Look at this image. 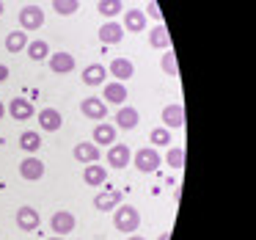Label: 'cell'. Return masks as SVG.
<instances>
[{
  "instance_id": "1",
  "label": "cell",
  "mask_w": 256,
  "mask_h": 240,
  "mask_svg": "<svg viewBox=\"0 0 256 240\" xmlns=\"http://www.w3.org/2000/svg\"><path fill=\"white\" fill-rule=\"evenodd\" d=\"M113 226L118 232H135L140 226V212L135 210L132 204H118L113 210Z\"/></svg>"
},
{
  "instance_id": "2",
  "label": "cell",
  "mask_w": 256,
  "mask_h": 240,
  "mask_svg": "<svg viewBox=\"0 0 256 240\" xmlns=\"http://www.w3.org/2000/svg\"><path fill=\"white\" fill-rule=\"evenodd\" d=\"M132 163H135L138 171L152 174V171H157V166L162 163V157H160V152H157L154 146H144V149H138L132 155Z\"/></svg>"
},
{
  "instance_id": "3",
  "label": "cell",
  "mask_w": 256,
  "mask_h": 240,
  "mask_svg": "<svg viewBox=\"0 0 256 240\" xmlns=\"http://www.w3.org/2000/svg\"><path fill=\"white\" fill-rule=\"evenodd\" d=\"M80 113H83L86 119L102 122V119L108 116V102H105V100H100V97H86V100L80 102Z\"/></svg>"
},
{
  "instance_id": "4",
  "label": "cell",
  "mask_w": 256,
  "mask_h": 240,
  "mask_svg": "<svg viewBox=\"0 0 256 240\" xmlns=\"http://www.w3.org/2000/svg\"><path fill=\"white\" fill-rule=\"evenodd\" d=\"M118 204H122V190H116V188H105L94 196V207L100 212H110V210H116Z\"/></svg>"
},
{
  "instance_id": "5",
  "label": "cell",
  "mask_w": 256,
  "mask_h": 240,
  "mask_svg": "<svg viewBox=\"0 0 256 240\" xmlns=\"http://www.w3.org/2000/svg\"><path fill=\"white\" fill-rule=\"evenodd\" d=\"M20 177L28 179V182H36V179H42V177H44V163H42L36 155H28L22 163H20Z\"/></svg>"
},
{
  "instance_id": "6",
  "label": "cell",
  "mask_w": 256,
  "mask_h": 240,
  "mask_svg": "<svg viewBox=\"0 0 256 240\" xmlns=\"http://www.w3.org/2000/svg\"><path fill=\"white\" fill-rule=\"evenodd\" d=\"M14 221H17V226L22 229V232H36V229H39V223H42V215H39V210H34V207H20L17 210V218H14Z\"/></svg>"
},
{
  "instance_id": "7",
  "label": "cell",
  "mask_w": 256,
  "mask_h": 240,
  "mask_svg": "<svg viewBox=\"0 0 256 240\" xmlns=\"http://www.w3.org/2000/svg\"><path fill=\"white\" fill-rule=\"evenodd\" d=\"M20 25H22V31H39L44 25V12L39 6H25L20 12Z\"/></svg>"
},
{
  "instance_id": "8",
  "label": "cell",
  "mask_w": 256,
  "mask_h": 240,
  "mask_svg": "<svg viewBox=\"0 0 256 240\" xmlns=\"http://www.w3.org/2000/svg\"><path fill=\"white\" fill-rule=\"evenodd\" d=\"M74 215L69 210H56L52 212V218H50V229L56 234H69V232H74Z\"/></svg>"
},
{
  "instance_id": "9",
  "label": "cell",
  "mask_w": 256,
  "mask_h": 240,
  "mask_svg": "<svg viewBox=\"0 0 256 240\" xmlns=\"http://www.w3.org/2000/svg\"><path fill=\"white\" fill-rule=\"evenodd\" d=\"M130 160H132V152H130L127 144H110V149H108V166L127 168Z\"/></svg>"
},
{
  "instance_id": "10",
  "label": "cell",
  "mask_w": 256,
  "mask_h": 240,
  "mask_svg": "<svg viewBox=\"0 0 256 240\" xmlns=\"http://www.w3.org/2000/svg\"><path fill=\"white\" fill-rule=\"evenodd\" d=\"M47 67L56 75H66L74 69V56L72 53H50V56H47Z\"/></svg>"
},
{
  "instance_id": "11",
  "label": "cell",
  "mask_w": 256,
  "mask_h": 240,
  "mask_svg": "<svg viewBox=\"0 0 256 240\" xmlns=\"http://www.w3.org/2000/svg\"><path fill=\"white\" fill-rule=\"evenodd\" d=\"M83 182L91 185V188H100V185H105V182H108V168L100 166V160H96V163H86V168H83Z\"/></svg>"
},
{
  "instance_id": "12",
  "label": "cell",
  "mask_w": 256,
  "mask_h": 240,
  "mask_svg": "<svg viewBox=\"0 0 256 240\" xmlns=\"http://www.w3.org/2000/svg\"><path fill=\"white\" fill-rule=\"evenodd\" d=\"M8 113H12V119H17V122H28V119L34 116V105H30V100H25V97H14V100L8 102Z\"/></svg>"
},
{
  "instance_id": "13",
  "label": "cell",
  "mask_w": 256,
  "mask_h": 240,
  "mask_svg": "<svg viewBox=\"0 0 256 240\" xmlns=\"http://www.w3.org/2000/svg\"><path fill=\"white\" fill-rule=\"evenodd\" d=\"M182 124H184V111H182V105H179V102L162 108V127L176 130V127H182Z\"/></svg>"
},
{
  "instance_id": "14",
  "label": "cell",
  "mask_w": 256,
  "mask_h": 240,
  "mask_svg": "<svg viewBox=\"0 0 256 240\" xmlns=\"http://www.w3.org/2000/svg\"><path fill=\"white\" fill-rule=\"evenodd\" d=\"M124 31H130V34H144L146 28V14L140 12V9H130V12H124Z\"/></svg>"
},
{
  "instance_id": "15",
  "label": "cell",
  "mask_w": 256,
  "mask_h": 240,
  "mask_svg": "<svg viewBox=\"0 0 256 240\" xmlns=\"http://www.w3.org/2000/svg\"><path fill=\"white\" fill-rule=\"evenodd\" d=\"M108 72H110L113 78L118 80V83H124V80H130V78H132L135 67H132V61H130V58H113V61H110V67H108Z\"/></svg>"
},
{
  "instance_id": "16",
  "label": "cell",
  "mask_w": 256,
  "mask_h": 240,
  "mask_svg": "<svg viewBox=\"0 0 256 240\" xmlns=\"http://www.w3.org/2000/svg\"><path fill=\"white\" fill-rule=\"evenodd\" d=\"M102 100L113 102V105H124V100H127V86L118 83V80L105 83V89H102Z\"/></svg>"
},
{
  "instance_id": "17",
  "label": "cell",
  "mask_w": 256,
  "mask_h": 240,
  "mask_svg": "<svg viewBox=\"0 0 256 240\" xmlns=\"http://www.w3.org/2000/svg\"><path fill=\"white\" fill-rule=\"evenodd\" d=\"M74 160L80 163H96L100 160V146L94 141H83V144L74 146Z\"/></svg>"
},
{
  "instance_id": "18",
  "label": "cell",
  "mask_w": 256,
  "mask_h": 240,
  "mask_svg": "<svg viewBox=\"0 0 256 240\" xmlns=\"http://www.w3.org/2000/svg\"><path fill=\"white\" fill-rule=\"evenodd\" d=\"M39 124H42V130H47V133H56V130H61L64 119H61V113H58L56 108H44V111H39Z\"/></svg>"
},
{
  "instance_id": "19",
  "label": "cell",
  "mask_w": 256,
  "mask_h": 240,
  "mask_svg": "<svg viewBox=\"0 0 256 240\" xmlns=\"http://www.w3.org/2000/svg\"><path fill=\"white\" fill-rule=\"evenodd\" d=\"M122 39H124V28L118 23H105L100 28V42H105V45H118Z\"/></svg>"
},
{
  "instance_id": "20",
  "label": "cell",
  "mask_w": 256,
  "mask_h": 240,
  "mask_svg": "<svg viewBox=\"0 0 256 240\" xmlns=\"http://www.w3.org/2000/svg\"><path fill=\"white\" fill-rule=\"evenodd\" d=\"M140 122V116H138V111L135 108H130V105H122L118 108V113H116V124L122 130H135V124Z\"/></svg>"
},
{
  "instance_id": "21",
  "label": "cell",
  "mask_w": 256,
  "mask_h": 240,
  "mask_svg": "<svg viewBox=\"0 0 256 240\" xmlns=\"http://www.w3.org/2000/svg\"><path fill=\"white\" fill-rule=\"evenodd\" d=\"M94 144L96 146H105V144H116V127L108 122H100L94 127Z\"/></svg>"
},
{
  "instance_id": "22",
  "label": "cell",
  "mask_w": 256,
  "mask_h": 240,
  "mask_svg": "<svg viewBox=\"0 0 256 240\" xmlns=\"http://www.w3.org/2000/svg\"><path fill=\"white\" fill-rule=\"evenodd\" d=\"M105 78H108V69L102 67V64H88V67L83 69V83L86 86H100V83H105Z\"/></svg>"
},
{
  "instance_id": "23",
  "label": "cell",
  "mask_w": 256,
  "mask_h": 240,
  "mask_svg": "<svg viewBox=\"0 0 256 240\" xmlns=\"http://www.w3.org/2000/svg\"><path fill=\"white\" fill-rule=\"evenodd\" d=\"M149 45L157 47V50H168L171 47V34H168L166 25H157V28L149 31Z\"/></svg>"
},
{
  "instance_id": "24",
  "label": "cell",
  "mask_w": 256,
  "mask_h": 240,
  "mask_svg": "<svg viewBox=\"0 0 256 240\" xmlns=\"http://www.w3.org/2000/svg\"><path fill=\"white\" fill-rule=\"evenodd\" d=\"M25 53H28L30 61H44L47 56H50V45H47L44 39H34L25 45Z\"/></svg>"
},
{
  "instance_id": "25",
  "label": "cell",
  "mask_w": 256,
  "mask_h": 240,
  "mask_svg": "<svg viewBox=\"0 0 256 240\" xmlns=\"http://www.w3.org/2000/svg\"><path fill=\"white\" fill-rule=\"evenodd\" d=\"M20 146H22L28 155H36V152L42 149V135L34 133V130H25V133L20 135Z\"/></svg>"
},
{
  "instance_id": "26",
  "label": "cell",
  "mask_w": 256,
  "mask_h": 240,
  "mask_svg": "<svg viewBox=\"0 0 256 240\" xmlns=\"http://www.w3.org/2000/svg\"><path fill=\"white\" fill-rule=\"evenodd\" d=\"M25 45H28V34H25V31H12V34L6 36V50L8 53H22Z\"/></svg>"
},
{
  "instance_id": "27",
  "label": "cell",
  "mask_w": 256,
  "mask_h": 240,
  "mask_svg": "<svg viewBox=\"0 0 256 240\" xmlns=\"http://www.w3.org/2000/svg\"><path fill=\"white\" fill-rule=\"evenodd\" d=\"M52 9H56V14H61V17H69V14L80 12V0H52Z\"/></svg>"
},
{
  "instance_id": "28",
  "label": "cell",
  "mask_w": 256,
  "mask_h": 240,
  "mask_svg": "<svg viewBox=\"0 0 256 240\" xmlns=\"http://www.w3.org/2000/svg\"><path fill=\"white\" fill-rule=\"evenodd\" d=\"M96 12L102 17H116V14H122V0H100Z\"/></svg>"
},
{
  "instance_id": "29",
  "label": "cell",
  "mask_w": 256,
  "mask_h": 240,
  "mask_svg": "<svg viewBox=\"0 0 256 240\" xmlns=\"http://www.w3.org/2000/svg\"><path fill=\"white\" fill-rule=\"evenodd\" d=\"M149 141H152V146H166V144H171V130L168 127H154L152 130V135H149Z\"/></svg>"
},
{
  "instance_id": "30",
  "label": "cell",
  "mask_w": 256,
  "mask_h": 240,
  "mask_svg": "<svg viewBox=\"0 0 256 240\" xmlns=\"http://www.w3.org/2000/svg\"><path fill=\"white\" fill-rule=\"evenodd\" d=\"M160 67H162V72H166V75H171V78H176V75H179V64H176V56H174L171 50H166V56L160 58Z\"/></svg>"
},
{
  "instance_id": "31",
  "label": "cell",
  "mask_w": 256,
  "mask_h": 240,
  "mask_svg": "<svg viewBox=\"0 0 256 240\" xmlns=\"http://www.w3.org/2000/svg\"><path fill=\"white\" fill-rule=\"evenodd\" d=\"M166 163L171 168H182L184 166V152H182V146H171V149L166 152Z\"/></svg>"
},
{
  "instance_id": "32",
  "label": "cell",
  "mask_w": 256,
  "mask_h": 240,
  "mask_svg": "<svg viewBox=\"0 0 256 240\" xmlns=\"http://www.w3.org/2000/svg\"><path fill=\"white\" fill-rule=\"evenodd\" d=\"M144 14H149V17H154V20H160V17H162L160 6H157V0H149V6H146V12H144Z\"/></svg>"
},
{
  "instance_id": "33",
  "label": "cell",
  "mask_w": 256,
  "mask_h": 240,
  "mask_svg": "<svg viewBox=\"0 0 256 240\" xmlns=\"http://www.w3.org/2000/svg\"><path fill=\"white\" fill-rule=\"evenodd\" d=\"M8 75H12V72H8V67H6V64H0V83L8 80Z\"/></svg>"
},
{
  "instance_id": "34",
  "label": "cell",
  "mask_w": 256,
  "mask_h": 240,
  "mask_svg": "<svg viewBox=\"0 0 256 240\" xmlns=\"http://www.w3.org/2000/svg\"><path fill=\"white\" fill-rule=\"evenodd\" d=\"M127 240H146V237H144V234H130Z\"/></svg>"
},
{
  "instance_id": "35",
  "label": "cell",
  "mask_w": 256,
  "mask_h": 240,
  "mask_svg": "<svg viewBox=\"0 0 256 240\" xmlns=\"http://www.w3.org/2000/svg\"><path fill=\"white\" fill-rule=\"evenodd\" d=\"M157 240H171V234H168V232H162V234H160V237H157Z\"/></svg>"
},
{
  "instance_id": "36",
  "label": "cell",
  "mask_w": 256,
  "mask_h": 240,
  "mask_svg": "<svg viewBox=\"0 0 256 240\" xmlns=\"http://www.w3.org/2000/svg\"><path fill=\"white\" fill-rule=\"evenodd\" d=\"M47 240H66L64 234H52V237H47Z\"/></svg>"
},
{
  "instance_id": "37",
  "label": "cell",
  "mask_w": 256,
  "mask_h": 240,
  "mask_svg": "<svg viewBox=\"0 0 256 240\" xmlns=\"http://www.w3.org/2000/svg\"><path fill=\"white\" fill-rule=\"evenodd\" d=\"M3 113H6V105H3V102H0V119H3Z\"/></svg>"
},
{
  "instance_id": "38",
  "label": "cell",
  "mask_w": 256,
  "mask_h": 240,
  "mask_svg": "<svg viewBox=\"0 0 256 240\" xmlns=\"http://www.w3.org/2000/svg\"><path fill=\"white\" fill-rule=\"evenodd\" d=\"M0 14H3V3H0Z\"/></svg>"
}]
</instances>
